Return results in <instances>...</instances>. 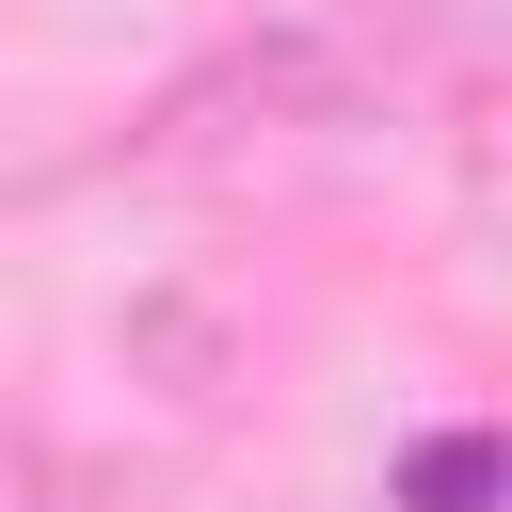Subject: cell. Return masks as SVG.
Listing matches in <instances>:
<instances>
[{
    "label": "cell",
    "mask_w": 512,
    "mask_h": 512,
    "mask_svg": "<svg viewBox=\"0 0 512 512\" xmlns=\"http://www.w3.org/2000/svg\"><path fill=\"white\" fill-rule=\"evenodd\" d=\"M384 128H400L384 48L352 16H272V32H224L192 80L144 96L128 176H160V192H304V176L384 160Z\"/></svg>",
    "instance_id": "cell-1"
},
{
    "label": "cell",
    "mask_w": 512,
    "mask_h": 512,
    "mask_svg": "<svg viewBox=\"0 0 512 512\" xmlns=\"http://www.w3.org/2000/svg\"><path fill=\"white\" fill-rule=\"evenodd\" d=\"M400 512H496V432L464 416V432H416L400 448Z\"/></svg>",
    "instance_id": "cell-2"
}]
</instances>
